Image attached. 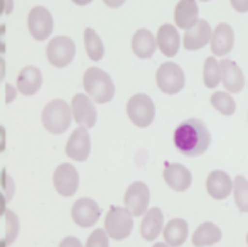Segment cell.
I'll use <instances>...</instances> for the list:
<instances>
[{"instance_id":"ba28073f","label":"cell","mask_w":248,"mask_h":247,"mask_svg":"<svg viewBox=\"0 0 248 247\" xmlns=\"http://www.w3.org/2000/svg\"><path fill=\"white\" fill-rule=\"evenodd\" d=\"M27 29L32 39L36 41H46L51 37L52 29H54V20H52V14L46 7L37 5L31 9L29 16H27Z\"/></svg>"},{"instance_id":"603a6c76","label":"cell","mask_w":248,"mask_h":247,"mask_svg":"<svg viewBox=\"0 0 248 247\" xmlns=\"http://www.w3.org/2000/svg\"><path fill=\"white\" fill-rule=\"evenodd\" d=\"M164 232V242L167 246L179 247L186 242L187 235H189V227L184 218H172L167 222V225L162 229Z\"/></svg>"},{"instance_id":"83f0119b","label":"cell","mask_w":248,"mask_h":247,"mask_svg":"<svg viewBox=\"0 0 248 247\" xmlns=\"http://www.w3.org/2000/svg\"><path fill=\"white\" fill-rule=\"evenodd\" d=\"M211 105L223 115H233L236 110V102L226 92H216L211 95Z\"/></svg>"},{"instance_id":"7a4b0ae2","label":"cell","mask_w":248,"mask_h":247,"mask_svg":"<svg viewBox=\"0 0 248 247\" xmlns=\"http://www.w3.org/2000/svg\"><path fill=\"white\" fill-rule=\"evenodd\" d=\"M83 86L86 95L96 103H108L115 97V85L107 71L92 66L83 75Z\"/></svg>"},{"instance_id":"f1b7e54d","label":"cell","mask_w":248,"mask_h":247,"mask_svg":"<svg viewBox=\"0 0 248 247\" xmlns=\"http://www.w3.org/2000/svg\"><path fill=\"white\" fill-rule=\"evenodd\" d=\"M233 195H235V203L238 210L248 214V180L243 176H236L233 180Z\"/></svg>"},{"instance_id":"7c38bea8","label":"cell","mask_w":248,"mask_h":247,"mask_svg":"<svg viewBox=\"0 0 248 247\" xmlns=\"http://www.w3.org/2000/svg\"><path fill=\"white\" fill-rule=\"evenodd\" d=\"M101 215V210L93 198H79L71 208V218L78 227H95Z\"/></svg>"},{"instance_id":"b9f144b4","label":"cell","mask_w":248,"mask_h":247,"mask_svg":"<svg viewBox=\"0 0 248 247\" xmlns=\"http://www.w3.org/2000/svg\"><path fill=\"white\" fill-rule=\"evenodd\" d=\"M73 3H76V5H88V3H92L93 0H71Z\"/></svg>"},{"instance_id":"5b68a950","label":"cell","mask_w":248,"mask_h":247,"mask_svg":"<svg viewBox=\"0 0 248 247\" xmlns=\"http://www.w3.org/2000/svg\"><path fill=\"white\" fill-rule=\"evenodd\" d=\"M127 115L130 122L140 129L149 127L155 119V105L154 100L145 93H137L127 102Z\"/></svg>"},{"instance_id":"d6986e66","label":"cell","mask_w":248,"mask_h":247,"mask_svg":"<svg viewBox=\"0 0 248 247\" xmlns=\"http://www.w3.org/2000/svg\"><path fill=\"white\" fill-rule=\"evenodd\" d=\"M206 190H208L209 197L215 200H225L232 195L233 191V181L230 175H226L221 169H215L209 173L208 180H206Z\"/></svg>"},{"instance_id":"4316f807","label":"cell","mask_w":248,"mask_h":247,"mask_svg":"<svg viewBox=\"0 0 248 247\" xmlns=\"http://www.w3.org/2000/svg\"><path fill=\"white\" fill-rule=\"evenodd\" d=\"M202 80H204V86L208 88H216L218 83H221V68L215 56L206 58L204 68H202Z\"/></svg>"},{"instance_id":"4fadbf2b","label":"cell","mask_w":248,"mask_h":247,"mask_svg":"<svg viewBox=\"0 0 248 247\" xmlns=\"http://www.w3.org/2000/svg\"><path fill=\"white\" fill-rule=\"evenodd\" d=\"M64 151L66 156L71 161H78V163L86 161L90 152H92V139H90L88 129L78 125V129L69 135Z\"/></svg>"},{"instance_id":"d6a6232c","label":"cell","mask_w":248,"mask_h":247,"mask_svg":"<svg viewBox=\"0 0 248 247\" xmlns=\"http://www.w3.org/2000/svg\"><path fill=\"white\" fill-rule=\"evenodd\" d=\"M5 103H12L16 100V95H17V86L10 85V83H5Z\"/></svg>"},{"instance_id":"f6af8a7d","label":"cell","mask_w":248,"mask_h":247,"mask_svg":"<svg viewBox=\"0 0 248 247\" xmlns=\"http://www.w3.org/2000/svg\"><path fill=\"white\" fill-rule=\"evenodd\" d=\"M247 244H248V234H247Z\"/></svg>"},{"instance_id":"d590c367","label":"cell","mask_w":248,"mask_h":247,"mask_svg":"<svg viewBox=\"0 0 248 247\" xmlns=\"http://www.w3.org/2000/svg\"><path fill=\"white\" fill-rule=\"evenodd\" d=\"M5 146H7V132H5V127L0 125V152L5 151Z\"/></svg>"},{"instance_id":"3957f363","label":"cell","mask_w":248,"mask_h":247,"mask_svg":"<svg viewBox=\"0 0 248 247\" xmlns=\"http://www.w3.org/2000/svg\"><path fill=\"white\" fill-rule=\"evenodd\" d=\"M41 120L47 132L51 134H64L73 122L71 105L64 100H51L41 114Z\"/></svg>"},{"instance_id":"5bb4252c","label":"cell","mask_w":248,"mask_h":247,"mask_svg":"<svg viewBox=\"0 0 248 247\" xmlns=\"http://www.w3.org/2000/svg\"><path fill=\"white\" fill-rule=\"evenodd\" d=\"M184 37L183 44L187 51H198L201 48H204L211 39V26L208 20L198 19L194 24H191L187 29H184Z\"/></svg>"},{"instance_id":"f546056e","label":"cell","mask_w":248,"mask_h":247,"mask_svg":"<svg viewBox=\"0 0 248 247\" xmlns=\"http://www.w3.org/2000/svg\"><path fill=\"white\" fill-rule=\"evenodd\" d=\"M3 217H5V244H14L16 239L19 237L20 220H19V217H17L16 212L9 210V208L5 210Z\"/></svg>"},{"instance_id":"836d02e7","label":"cell","mask_w":248,"mask_h":247,"mask_svg":"<svg viewBox=\"0 0 248 247\" xmlns=\"http://www.w3.org/2000/svg\"><path fill=\"white\" fill-rule=\"evenodd\" d=\"M232 2V7L240 14L248 12V0H230Z\"/></svg>"},{"instance_id":"d4e9b609","label":"cell","mask_w":248,"mask_h":247,"mask_svg":"<svg viewBox=\"0 0 248 247\" xmlns=\"http://www.w3.org/2000/svg\"><path fill=\"white\" fill-rule=\"evenodd\" d=\"M221 239V231L218 229V225L211 224V222H204L196 229V232L193 234V246L196 247H209L215 246Z\"/></svg>"},{"instance_id":"ab89813d","label":"cell","mask_w":248,"mask_h":247,"mask_svg":"<svg viewBox=\"0 0 248 247\" xmlns=\"http://www.w3.org/2000/svg\"><path fill=\"white\" fill-rule=\"evenodd\" d=\"M3 78H5V60H3V56L0 54V83H2Z\"/></svg>"},{"instance_id":"44dd1931","label":"cell","mask_w":248,"mask_h":247,"mask_svg":"<svg viewBox=\"0 0 248 247\" xmlns=\"http://www.w3.org/2000/svg\"><path fill=\"white\" fill-rule=\"evenodd\" d=\"M155 49H157L155 36L149 29H139L132 36V51H134V54L137 58L149 60V58L154 56Z\"/></svg>"},{"instance_id":"1f68e13d","label":"cell","mask_w":248,"mask_h":247,"mask_svg":"<svg viewBox=\"0 0 248 247\" xmlns=\"http://www.w3.org/2000/svg\"><path fill=\"white\" fill-rule=\"evenodd\" d=\"M86 246L88 247H108L110 246V241H108L107 231H105V229H96V231L88 237Z\"/></svg>"},{"instance_id":"ee69618b","label":"cell","mask_w":248,"mask_h":247,"mask_svg":"<svg viewBox=\"0 0 248 247\" xmlns=\"http://www.w3.org/2000/svg\"><path fill=\"white\" fill-rule=\"evenodd\" d=\"M201 2H209V0H201Z\"/></svg>"},{"instance_id":"ac0fdd59","label":"cell","mask_w":248,"mask_h":247,"mask_svg":"<svg viewBox=\"0 0 248 247\" xmlns=\"http://www.w3.org/2000/svg\"><path fill=\"white\" fill-rule=\"evenodd\" d=\"M43 86V71L37 66H24L17 76V92L26 97L36 95Z\"/></svg>"},{"instance_id":"7bdbcfd3","label":"cell","mask_w":248,"mask_h":247,"mask_svg":"<svg viewBox=\"0 0 248 247\" xmlns=\"http://www.w3.org/2000/svg\"><path fill=\"white\" fill-rule=\"evenodd\" d=\"M3 7H5V0H0V16L3 14Z\"/></svg>"},{"instance_id":"9a60e30c","label":"cell","mask_w":248,"mask_h":247,"mask_svg":"<svg viewBox=\"0 0 248 247\" xmlns=\"http://www.w3.org/2000/svg\"><path fill=\"white\" fill-rule=\"evenodd\" d=\"M211 53L215 56H225L235 46V33H233V27L226 22H221L211 31Z\"/></svg>"},{"instance_id":"277c9868","label":"cell","mask_w":248,"mask_h":247,"mask_svg":"<svg viewBox=\"0 0 248 247\" xmlns=\"http://www.w3.org/2000/svg\"><path fill=\"white\" fill-rule=\"evenodd\" d=\"M105 231L113 241H124L132 234L134 215L125 207H111L105 215Z\"/></svg>"},{"instance_id":"8fae6325","label":"cell","mask_w":248,"mask_h":247,"mask_svg":"<svg viewBox=\"0 0 248 247\" xmlns=\"http://www.w3.org/2000/svg\"><path fill=\"white\" fill-rule=\"evenodd\" d=\"M71 115L78 125L86 129H92L96 125V119H98V114H96V107L92 102L88 95L85 93H78V95L73 97L71 100Z\"/></svg>"},{"instance_id":"60d3db41","label":"cell","mask_w":248,"mask_h":247,"mask_svg":"<svg viewBox=\"0 0 248 247\" xmlns=\"http://www.w3.org/2000/svg\"><path fill=\"white\" fill-rule=\"evenodd\" d=\"M14 10V0H5V7H3V14H12Z\"/></svg>"},{"instance_id":"30bf717a","label":"cell","mask_w":248,"mask_h":247,"mask_svg":"<svg viewBox=\"0 0 248 247\" xmlns=\"http://www.w3.org/2000/svg\"><path fill=\"white\" fill-rule=\"evenodd\" d=\"M150 201V190L144 181H135L127 188L124 205L134 217H142L147 212Z\"/></svg>"},{"instance_id":"9c48e42d","label":"cell","mask_w":248,"mask_h":247,"mask_svg":"<svg viewBox=\"0 0 248 247\" xmlns=\"http://www.w3.org/2000/svg\"><path fill=\"white\" fill-rule=\"evenodd\" d=\"M52 185L61 197H73L79 186L78 169L69 163L59 165L52 173Z\"/></svg>"},{"instance_id":"cb8c5ba5","label":"cell","mask_w":248,"mask_h":247,"mask_svg":"<svg viewBox=\"0 0 248 247\" xmlns=\"http://www.w3.org/2000/svg\"><path fill=\"white\" fill-rule=\"evenodd\" d=\"M198 3L196 0H179L174 9V20L176 26L181 29H187L191 24H194L198 20Z\"/></svg>"},{"instance_id":"2e32d148","label":"cell","mask_w":248,"mask_h":247,"mask_svg":"<svg viewBox=\"0 0 248 247\" xmlns=\"http://www.w3.org/2000/svg\"><path fill=\"white\" fill-rule=\"evenodd\" d=\"M164 181L174 191H186L193 183V175L184 165L179 163H167L164 168Z\"/></svg>"},{"instance_id":"ffe728a7","label":"cell","mask_w":248,"mask_h":247,"mask_svg":"<svg viewBox=\"0 0 248 247\" xmlns=\"http://www.w3.org/2000/svg\"><path fill=\"white\" fill-rule=\"evenodd\" d=\"M219 68H221V83L230 93H240L245 86V76H243L242 69L236 66V63L230 60L219 61Z\"/></svg>"},{"instance_id":"e0dca14e","label":"cell","mask_w":248,"mask_h":247,"mask_svg":"<svg viewBox=\"0 0 248 247\" xmlns=\"http://www.w3.org/2000/svg\"><path fill=\"white\" fill-rule=\"evenodd\" d=\"M157 48L160 49V53L167 58H172L179 53L181 48V36L177 33V27L172 26V24H164V26L159 27L157 31Z\"/></svg>"},{"instance_id":"4dcf8cb0","label":"cell","mask_w":248,"mask_h":247,"mask_svg":"<svg viewBox=\"0 0 248 247\" xmlns=\"http://www.w3.org/2000/svg\"><path fill=\"white\" fill-rule=\"evenodd\" d=\"M0 185H2V191L7 201H10L16 195V183H14L12 176L7 173V168H2V171H0Z\"/></svg>"},{"instance_id":"f35d334b","label":"cell","mask_w":248,"mask_h":247,"mask_svg":"<svg viewBox=\"0 0 248 247\" xmlns=\"http://www.w3.org/2000/svg\"><path fill=\"white\" fill-rule=\"evenodd\" d=\"M61 246L62 247H64V246H81V242H79L76 237H66L64 241L61 242Z\"/></svg>"},{"instance_id":"e575fe53","label":"cell","mask_w":248,"mask_h":247,"mask_svg":"<svg viewBox=\"0 0 248 247\" xmlns=\"http://www.w3.org/2000/svg\"><path fill=\"white\" fill-rule=\"evenodd\" d=\"M5 33H7V26L5 24H0V54L3 56V53L7 51L5 46Z\"/></svg>"},{"instance_id":"8992f818","label":"cell","mask_w":248,"mask_h":247,"mask_svg":"<svg viewBox=\"0 0 248 247\" xmlns=\"http://www.w3.org/2000/svg\"><path fill=\"white\" fill-rule=\"evenodd\" d=\"M155 80H157V86L162 93L166 95H176L181 90L184 88V83H186V76L184 71L181 69L179 65L169 61L164 63L159 66L155 73Z\"/></svg>"},{"instance_id":"484cf974","label":"cell","mask_w":248,"mask_h":247,"mask_svg":"<svg viewBox=\"0 0 248 247\" xmlns=\"http://www.w3.org/2000/svg\"><path fill=\"white\" fill-rule=\"evenodd\" d=\"M85 49H86V54L92 61H100L101 58L105 56V46H103V41L101 37L96 34L95 29L92 27H86L85 29Z\"/></svg>"},{"instance_id":"52a82bcc","label":"cell","mask_w":248,"mask_h":247,"mask_svg":"<svg viewBox=\"0 0 248 247\" xmlns=\"http://www.w3.org/2000/svg\"><path fill=\"white\" fill-rule=\"evenodd\" d=\"M47 61L54 68H66L71 65L76 56V44L68 36H56L47 43L46 48Z\"/></svg>"},{"instance_id":"7402d4cb","label":"cell","mask_w":248,"mask_h":247,"mask_svg":"<svg viewBox=\"0 0 248 247\" xmlns=\"http://www.w3.org/2000/svg\"><path fill=\"white\" fill-rule=\"evenodd\" d=\"M164 229V214L160 208H150L144 214V220L140 225V234L147 242H154L160 235Z\"/></svg>"},{"instance_id":"6da1fadb","label":"cell","mask_w":248,"mask_h":247,"mask_svg":"<svg viewBox=\"0 0 248 247\" xmlns=\"http://www.w3.org/2000/svg\"><path fill=\"white\" fill-rule=\"evenodd\" d=\"M174 144L181 154L196 158L208 151L211 144V134L204 122L199 119H187L181 122L174 131Z\"/></svg>"},{"instance_id":"8d00e7d4","label":"cell","mask_w":248,"mask_h":247,"mask_svg":"<svg viewBox=\"0 0 248 247\" xmlns=\"http://www.w3.org/2000/svg\"><path fill=\"white\" fill-rule=\"evenodd\" d=\"M125 2H127V0H103L105 5H108L110 9H118V7H122Z\"/></svg>"},{"instance_id":"74e56055","label":"cell","mask_w":248,"mask_h":247,"mask_svg":"<svg viewBox=\"0 0 248 247\" xmlns=\"http://www.w3.org/2000/svg\"><path fill=\"white\" fill-rule=\"evenodd\" d=\"M5 210H7V198L3 195V191H0V217H3Z\"/></svg>"}]
</instances>
